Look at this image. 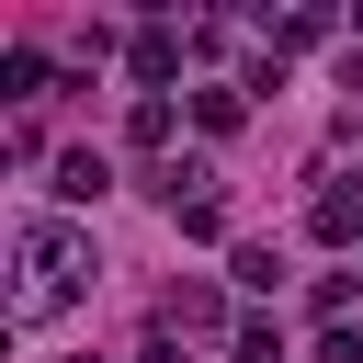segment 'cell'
Listing matches in <instances>:
<instances>
[{
	"label": "cell",
	"mask_w": 363,
	"mask_h": 363,
	"mask_svg": "<svg viewBox=\"0 0 363 363\" xmlns=\"http://www.w3.org/2000/svg\"><path fill=\"white\" fill-rule=\"evenodd\" d=\"M11 272H23V284H11V329H45V318H57V306L102 272V261H91V238H79V227L34 216V227L11 238Z\"/></svg>",
	"instance_id": "1"
},
{
	"label": "cell",
	"mask_w": 363,
	"mask_h": 363,
	"mask_svg": "<svg viewBox=\"0 0 363 363\" xmlns=\"http://www.w3.org/2000/svg\"><path fill=\"white\" fill-rule=\"evenodd\" d=\"M0 91H11V102H34V91H45V57H34V45H11V57H0Z\"/></svg>",
	"instance_id": "7"
},
{
	"label": "cell",
	"mask_w": 363,
	"mask_h": 363,
	"mask_svg": "<svg viewBox=\"0 0 363 363\" xmlns=\"http://www.w3.org/2000/svg\"><path fill=\"white\" fill-rule=\"evenodd\" d=\"M125 136H136V147H159V136H170V102H159V91H136V113H125Z\"/></svg>",
	"instance_id": "9"
},
{
	"label": "cell",
	"mask_w": 363,
	"mask_h": 363,
	"mask_svg": "<svg viewBox=\"0 0 363 363\" xmlns=\"http://www.w3.org/2000/svg\"><path fill=\"white\" fill-rule=\"evenodd\" d=\"M238 363H284V329L272 318H238Z\"/></svg>",
	"instance_id": "10"
},
{
	"label": "cell",
	"mask_w": 363,
	"mask_h": 363,
	"mask_svg": "<svg viewBox=\"0 0 363 363\" xmlns=\"http://www.w3.org/2000/svg\"><path fill=\"white\" fill-rule=\"evenodd\" d=\"M57 193H68V204L113 193V159H102V147H68V159H57Z\"/></svg>",
	"instance_id": "3"
},
{
	"label": "cell",
	"mask_w": 363,
	"mask_h": 363,
	"mask_svg": "<svg viewBox=\"0 0 363 363\" xmlns=\"http://www.w3.org/2000/svg\"><path fill=\"white\" fill-rule=\"evenodd\" d=\"M125 57H136V79H147V91H159V79H170V68H182V34H170V23H147V34H136V45H125Z\"/></svg>",
	"instance_id": "4"
},
{
	"label": "cell",
	"mask_w": 363,
	"mask_h": 363,
	"mask_svg": "<svg viewBox=\"0 0 363 363\" xmlns=\"http://www.w3.org/2000/svg\"><path fill=\"white\" fill-rule=\"evenodd\" d=\"M306 227H318V238H329V250H340V238H363V182H329V193H318V216H306Z\"/></svg>",
	"instance_id": "2"
},
{
	"label": "cell",
	"mask_w": 363,
	"mask_h": 363,
	"mask_svg": "<svg viewBox=\"0 0 363 363\" xmlns=\"http://www.w3.org/2000/svg\"><path fill=\"white\" fill-rule=\"evenodd\" d=\"M159 318H170V329H182V340H204V329H216V318H227V306H216V295H204V284H170V306H159Z\"/></svg>",
	"instance_id": "5"
},
{
	"label": "cell",
	"mask_w": 363,
	"mask_h": 363,
	"mask_svg": "<svg viewBox=\"0 0 363 363\" xmlns=\"http://www.w3.org/2000/svg\"><path fill=\"white\" fill-rule=\"evenodd\" d=\"M227 272H238V284H250V295H272V284H284V261H272V238H250V250H238V261H227Z\"/></svg>",
	"instance_id": "8"
},
{
	"label": "cell",
	"mask_w": 363,
	"mask_h": 363,
	"mask_svg": "<svg viewBox=\"0 0 363 363\" xmlns=\"http://www.w3.org/2000/svg\"><path fill=\"white\" fill-rule=\"evenodd\" d=\"M170 227H182V238H227V204H216V193H182Z\"/></svg>",
	"instance_id": "6"
},
{
	"label": "cell",
	"mask_w": 363,
	"mask_h": 363,
	"mask_svg": "<svg viewBox=\"0 0 363 363\" xmlns=\"http://www.w3.org/2000/svg\"><path fill=\"white\" fill-rule=\"evenodd\" d=\"M147 363H182V352H170V340H159V352H147Z\"/></svg>",
	"instance_id": "12"
},
{
	"label": "cell",
	"mask_w": 363,
	"mask_h": 363,
	"mask_svg": "<svg viewBox=\"0 0 363 363\" xmlns=\"http://www.w3.org/2000/svg\"><path fill=\"white\" fill-rule=\"evenodd\" d=\"M318 363H363V329H329V340H318Z\"/></svg>",
	"instance_id": "11"
}]
</instances>
